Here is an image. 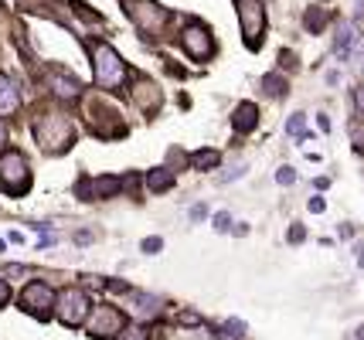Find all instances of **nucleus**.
Segmentation results:
<instances>
[{"label": "nucleus", "mask_w": 364, "mask_h": 340, "mask_svg": "<svg viewBox=\"0 0 364 340\" xmlns=\"http://www.w3.org/2000/svg\"><path fill=\"white\" fill-rule=\"evenodd\" d=\"M0 184L11 197H21L31 187V170L21 150H4L0 153Z\"/></svg>", "instance_id": "nucleus-1"}, {"label": "nucleus", "mask_w": 364, "mask_h": 340, "mask_svg": "<svg viewBox=\"0 0 364 340\" xmlns=\"http://www.w3.org/2000/svg\"><path fill=\"white\" fill-rule=\"evenodd\" d=\"M34 136L38 143L51 150V153H65L72 146V123L58 113H45L38 123H34Z\"/></svg>", "instance_id": "nucleus-2"}, {"label": "nucleus", "mask_w": 364, "mask_h": 340, "mask_svg": "<svg viewBox=\"0 0 364 340\" xmlns=\"http://www.w3.org/2000/svg\"><path fill=\"white\" fill-rule=\"evenodd\" d=\"M92 68H95V82L102 89H119L127 82V65L109 45H95L92 48Z\"/></svg>", "instance_id": "nucleus-3"}, {"label": "nucleus", "mask_w": 364, "mask_h": 340, "mask_svg": "<svg viewBox=\"0 0 364 340\" xmlns=\"http://www.w3.org/2000/svg\"><path fill=\"white\" fill-rule=\"evenodd\" d=\"M55 303H58V296L48 283H28L24 292H21V309L38 317V320H48L55 313Z\"/></svg>", "instance_id": "nucleus-4"}, {"label": "nucleus", "mask_w": 364, "mask_h": 340, "mask_svg": "<svg viewBox=\"0 0 364 340\" xmlns=\"http://www.w3.org/2000/svg\"><path fill=\"white\" fill-rule=\"evenodd\" d=\"M55 313H58V320H62L65 327H82L85 320H89V296L82 290H65V292H58V303H55Z\"/></svg>", "instance_id": "nucleus-5"}, {"label": "nucleus", "mask_w": 364, "mask_h": 340, "mask_svg": "<svg viewBox=\"0 0 364 340\" xmlns=\"http://www.w3.org/2000/svg\"><path fill=\"white\" fill-rule=\"evenodd\" d=\"M238 21H242V34L249 48H259V38L266 31V7L259 0H238Z\"/></svg>", "instance_id": "nucleus-6"}, {"label": "nucleus", "mask_w": 364, "mask_h": 340, "mask_svg": "<svg viewBox=\"0 0 364 340\" xmlns=\"http://www.w3.org/2000/svg\"><path fill=\"white\" fill-rule=\"evenodd\" d=\"M127 14L136 21V28H140L146 38L160 34L164 21H167V11H160L157 4H150V0H127Z\"/></svg>", "instance_id": "nucleus-7"}, {"label": "nucleus", "mask_w": 364, "mask_h": 340, "mask_svg": "<svg viewBox=\"0 0 364 340\" xmlns=\"http://www.w3.org/2000/svg\"><path fill=\"white\" fill-rule=\"evenodd\" d=\"M184 51H188L194 62H208L211 58V51H215V41H211V31H208L201 21H191L188 28H184Z\"/></svg>", "instance_id": "nucleus-8"}, {"label": "nucleus", "mask_w": 364, "mask_h": 340, "mask_svg": "<svg viewBox=\"0 0 364 340\" xmlns=\"http://www.w3.org/2000/svg\"><path fill=\"white\" fill-rule=\"evenodd\" d=\"M123 330V313L116 307H95L92 320H89V334L92 337H116Z\"/></svg>", "instance_id": "nucleus-9"}, {"label": "nucleus", "mask_w": 364, "mask_h": 340, "mask_svg": "<svg viewBox=\"0 0 364 340\" xmlns=\"http://www.w3.org/2000/svg\"><path fill=\"white\" fill-rule=\"evenodd\" d=\"M119 187H123L119 177H95V180H82L75 191H79L85 201H99V197H116Z\"/></svg>", "instance_id": "nucleus-10"}, {"label": "nucleus", "mask_w": 364, "mask_h": 340, "mask_svg": "<svg viewBox=\"0 0 364 340\" xmlns=\"http://www.w3.org/2000/svg\"><path fill=\"white\" fill-rule=\"evenodd\" d=\"M48 85H51V92L58 99H79L82 96V82L72 79V75H65V72H51V75H48Z\"/></svg>", "instance_id": "nucleus-11"}, {"label": "nucleus", "mask_w": 364, "mask_h": 340, "mask_svg": "<svg viewBox=\"0 0 364 340\" xmlns=\"http://www.w3.org/2000/svg\"><path fill=\"white\" fill-rule=\"evenodd\" d=\"M21 106V92L7 75H0V116H14Z\"/></svg>", "instance_id": "nucleus-12"}, {"label": "nucleus", "mask_w": 364, "mask_h": 340, "mask_svg": "<svg viewBox=\"0 0 364 340\" xmlns=\"http://www.w3.org/2000/svg\"><path fill=\"white\" fill-rule=\"evenodd\" d=\"M255 123H259L255 102H242V106L235 109V116H232V126H235L238 133H249V130H255Z\"/></svg>", "instance_id": "nucleus-13"}, {"label": "nucleus", "mask_w": 364, "mask_h": 340, "mask_svg": "<svg viewBox=\"0 0 364 340\" xmlns=\"http://www.w3.org/2000/svg\"><path fill=\"white\" fill-rule=\"evenodd\" d=\"M146 187H150L154 194H160V191H171V187H174V174H171L167 167H157V170H150Z\"/></svg>", "instance_id": "nucleus-14"}, {"label": "nucleus", "mask_w": 364, "mask_h": 340, "mask_svg": "<svg viewBox=\"0 0 364 340\" xmlns=\"http://www.w3.org/2000/svg\"><path fill=\"white\" fill-rule=\"evenodd\" d=\"M133 303H136V317H157V313H160V300H157V296L133 292Z\"/></svg>", "instance_id": "nucleus-15"}, {"label": "nucleus", "mask_w": 364, "mask_h": 340, "mask_svg": "<svg viewBox=\"0 0 364 340\" xmlns=\"http://www.w3.org/2000/svg\"><path fill=\"white\" fill-rule=\"evenodd\" d=\"M354 45H358V28L354 24H341V31H337V55H348Z\"/></svg>", "instance_id": "nucleus-16"}, {"label": "nucleus", "mask_w": 364, "mask_h": 340, "mask_svg": "<svg viewBox=\"0 0 364 340\" xmlns=\"http://www.w3.org/2000/svg\"><path fill=\"white\" fill-rule=\"evenodd\" d=\"M218 150H198V153H191V167L194 170H211V167H218Z\"/></svg>", "instance_id": "nucleus-17"}, {"label": "nucleus", "mask_w": 364, "mask_h": 340, "mask_svg": "<svg viewBox=\"0 0 364 340\" xmlns=\"http://www.w3.org/2000/svg\"><path fill=\"white\" fill-rule=\"evenodd\" d=\"M262 85H266V92H272L276 99L286 96V82L279 79V75H266V82H262Z\"/></svg>", "instance_id": "nucleus-18"}, {"label": "nucleus", "mask_w": 364, "mask_h": 340, "mask_svg": "<svg viewBox=\"0 0 364 340\" xmlns=\"http://www.w3.org/2000/svg\"><path fill=\"white\" fill-rule=\"evenodd\" d=\"M348 58H350V65L358 68V72H364V38H358V45L348 51Z\"/></svg>", "instance_id": "nucleus-19"}, {"label": "nucleus", "mask_w": 364, "mask_h": 340, "mask_svg": "<svg viewBox=\"0 0 364 340\" xmlns=\"http://www.w3.org/2000/svg\"><path fill=\"white\" fill-rule=\"evenodd\" d=\"M286 133H289V136H300V140H306V130H303V113L289 116V123H286Z\"/></svg>", "instance_id": "nucleus-20"}, {"label": "nucleus", "mask_w": 364, "mask_h": 340, "mask_svg": "<svg viewBox=\"0 0 364 340\" xmlns=\"http://www.w3.org/2000/svg\"><path fill=\"white\" fill-rule=\"evenodd\" d=\"M116 340H150V334H146L143 327H129V330H119Z\"/></svg>", "instance_id": "nucleus-21"}, {"label": "nucleus", "mask_w": 364, "mask_h": 340, "mask_svg": "<svg viewBox=\"0 0 364 340\" xmlns=\"http://www.w3.org/2000/svg\"><path fill=\"white\" fill-rule=\"evenodd\" d=\"M242 334H245V324H242V320H228V324H225V340H238Z\"/></svg>", "instance_id": "nucleus-22"}, {"label": "nucleus", "mask_w": 364, "mask_h": 340, "mask_svg": "<svg viewBox=\"0 0 364 340\" xmlns=\"http://www.w3.org/2000/svg\"><path fill=\"white\" fill-rule=\"evenodd\" d=\"M323 21H327V17L320 14L317 7H314V11L306 14V28H310V31H320V28H323Z\"/></svg>", "instance_id": "nucleus-23"}, {"label": "nucleus", "mask_w": 364, "mask_h": 340, "mask_svg": "<svg viewBox=\"0 0 364 340\" xmlns=\"http://www.w3.org/2000/svg\"><path fill=\"white\" fill-rule=\"evenodd\" d=\"M276 180H279V184H293V180H296V170H293V167H279Z\"/></svg>", "instance_id": "nucleus-24"}, {"label": "nucleus", "mask_w": 364, "mask_h": 340, "mask_svg": "<svg viewBox=\"0 0 364 340\" xmlns=\"http://www.w3.org/2000/svg\"><path fill=\"white\" fill-rule=\"evenodd\" d=\"M238 174H245V167H242V163H238V167H228V170H225L218 180H222V184H228V180H235Z\"/></svg>", "instance_id": "nucleus-25"}, {"label": "nucleus", "mask_w": 364, "mask_h": 340, "mask_svg": "<svg viewBox=\"0 0 364 340\" xmlns=\"http://www.w3.org/2000/svg\"><path fill=\"white\" fill-rule=\"evenodd\" d=\"M7 300H11V286H7V279L0 275V307H7Z\"/></svg>", "instance_id": "nucleus-26"}, {"label": "nucleus", "mask_w": 364, "mask_h": 340, "mask_svg": "<svg viewBox=\"0 0 364 340\" xmlns=\"http://www.w3.org/2000/svg\"><path fill=\"white\" fill-rule=\"evenodd\" d=\"M286 238H289V242H303V238H306V231H303L300 225H293V228H289V235H286Z\"/></svg>", "instance_id": "nucleus-27"}, {"label": "nucleus", "mask_w": 364, "mask_h": 340, "mask_svg": "<svg viewBox=\"0 0 364 340\" xmlns=\"http://www.w3.org/2000/svg\"><path fill=\"white\" fill-rule=\"evenodd\" d=\"M181 324H184V327H198V324H201V317H198V313H181Z\"/></svg>", "instance_id": "nucleus-28"}, {"label": "nucleus", "mask_w": 364, "mask_h": 340, "mask_svg": "<svg viewBox=\"0 0 364 340\" xmlns=\"http://www.w3.org/2000/svg\"><path fill=\"white\" fill-rule=\"evenodd\" d=\"M160 245H164L160 238H146V242H143V252H150V256H154V252H157Z\"/></svg>", "instance_id": "nucleus-29"}, {"label": "nucleus", "mask_w": 364, "mask_h": 340, "mask_svg": "<svg viewBox=\"0 0 364 340\" xmlns=\"http://www.w3.org/2000/svg\"><path fill=\"white\" fill-rule=\"evenodd\" d=\"M228 221H232V218H228V214H215V228H218V231H225V228H228Z\"/></svg>", "instance_id": "nucleus-30"}, {"label": "nucleus", "mask_w": 364, "mask_h": 340, "mask_svg": "<svg viewBox=\"0 0 364 340\" xmlns=\"http://www.w3.org/2000/svg\"><path fill=\"white\" fill-rule=\"evenodd\" d=\"M354 106L364 113V85H361V89H354Z\"/></svg>", "instance_id": "nucleus-31"}, {"label": "nucleus", "mask_w": 364, "mask_h": 340, "mask_svg": "<svg viewBox=\"0 0 364 340\" xmlns=\"http://www.w3.org/2000/svg\"><path fill=\"white\" fill-rule=\"evenodd\" d=\"M327 208V204H323V201H320V197H314V201H310V211H314V214H320V211Z\"/></svg>", "instance_id": "nucleus-32"}, {"label": "nucleus", "mask_w": 364, "mask_h": 340, "mask_svg": "<svg viewBox=\"0 0 364 340\" xmlns=\"http://www.w3.org/2000/svg\"><path fill=\"white\" fill-rule=\"evenodd\" d=\"M4 143H7V130H4V123H0V153H4Z\"/></svg>", "instance_id": "nucleus-33"}]
</instances>
